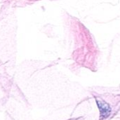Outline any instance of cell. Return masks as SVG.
<instances>
[{"mask_svg": "<svg viewBox=\"0 0 120 120\" xmlns=\"http://www.w3.org/2000/svg\"><path fill=\"white\" fill-rule=\"evenodd\" d=\"M98 108L100 109L101 116L103 118L108 117L111 112V108H110V106L106 103L101 102V101H98Z\"/></svg>", "mask_w": 120, "mask_h": 120, "instance_id": "6da1fadb", "label": "cell"}]
</instances>
